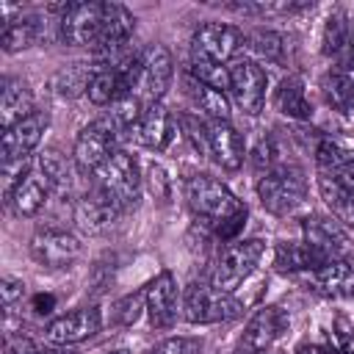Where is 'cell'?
Listing matches in <instances>:
<instances>
[{"label":"cell","instance_id":"10","mask_svg":"<svg viewBox=\"0 0 354 354\" xmlns=\"http://www.w3.org/2000/svg\"><path fill=\"white\" fill-rule=\"evenodd\" d=\"M136 33V17L119 6V3H108L105 8V22L100 28V36L91 47V55L97 64H105V66H113L119 61V55L124 53L127 41L133 39Z\"/></svg>","mask_w":354,"mask_h":354},{"label":"cell","instance_id":"32","mask_svg":"<svg viewBox=\"0 0 354 354\" xmlns=\"http://www.w3.org/2000/svg\"><path fill=\"white\" fill-rule=\"evenodd\" d=\"M348 39H351V30H348V17H346V11L335 8V11L329 14L326 25H324V36H321V53H324V55H337V53H343V50H346Z\"/></svg>","mask_w":354,"mask_h":354},{"label":"cell","instance_id":"31","mask_svg":"<svg viewBox=\"0 0 354 354\" xmlns=\"http://www.w3.org/2000/svg\"><path fill=\"white\" fill-rule=\"evenodd\" d=\"M91 75H94V69H88L86 64H72V66L55 72V77H53V88H55L58 97H64V100H75V97H80V94L88 91Z\"/></svg>","mask_w":354,"mask_h":354},{"label":"cell","instance_id":"19","mask_svg":"<svg viewBox=\"0 0 354 354\" xmlns=\"http://www.w3.org/2000/svg\"><path fill=\"white\" fill-rule=\"evenodd\" d=\"M147 299V315L155 329H169L177 318V282L171 271H160L155 279L147 282L144 288Z\"/></svg>","mask_w":354,"mask_h":354},{"label":"cell","instance_id":"17","mask_svg":"<svg viewBox=\"0 0 354 354\" xmlns=\"http://www.w3.org/2000/svg\"><path fill=\"white\" fill-rule=\"evenodd\" d=\"M285 329H288V313L277 304H266L249 318L241 337V348L249 354H263L285 335Z\"/></svg>","mask_w":354,"mask_h":354},{"label":"cell","instance_id":"9","mask_svg":"<svg viewBox=\"0 0 354 354\" xmlns=\"http://www.w3.org/2000/svg\"><path fill=\"white\" fill-rule=\"evenodd\" d=\"M108 3H69L58 19V36L69 47H94L100 28L105 22Z\"/></svg>","mask_w":354,"mask_h":354},{"label":"cell","instance_id":"23","mask_svg":"<svg viewBox=\"0 0 354 354\" xmlns=\"http://www.w3.org/2000/svg\"><path fill=\"white\" fill-rule=\"evenodd\" d=\"M33 94L25 80L19 77H3V91H0V116H3V130L11 127L14 122L25 119L33 113Z\"/></svg>","mask_w":354,"mask_h":354},{"label":"cell","instance_id":"30","mask_svg":"<svg viewBox=\"0 0 354 354\" xmlns=\"http://www.w3.org/2000/svg\"><path fill=\"white\" fill-rule=\"evenodd\" d=\"M246 50L257 58V61H266V64H282L285 58V39L277 33V30H252L246 33Z\"/></svg>","mask_w":354,"mask_h":354},{"label":"cell","instance_id":"41","mask_svg":"<svg viewBox=\"0 0 354 354\" xmlns=\"http://www.w3.org/2000/svg\"><path fill=\"white\" fill-rule=\"evenodd\" d=\"M199 351H202L199 337H169L155 348H149L147 354H199Z\"/></svg>","mask_w":354,"mask_h":354},{"label":"cell","instance_id":"25","mask_svg":"<svg viewBox=\"0 0 354 354\" xmlns=\"http://www.w3.org/2000/svg\"><path fill=\"white\" fill-rule=\"evenodd\" d=\"M321 266L324 263L307 249L304 241H279L274 249V268L279 274H307Z\"/></svg>","mask_w":354,"mask_h":354},{"label":"cell","instance_id":"43","mask_svg":"<svg viewBox=\"0 0 354 354\" xmlns=\"http://www.w3.org/2000/svg\"><path fill=\"white\" fill-rule=\"evenodd\" d=\"M332 337H335V351L337 354H354V329L346 324V318H337L335 321V329H332Z\"/></svg>","mask_w":354,"mask_h":354},{"label":"cell","instance_id":"21","mask_svg":"<svg viewBox=\"0 0 354 354\" xmlns=\"http://www.w3.org/2000/svg\"><path fill=\"white\" fill-rule=\"evenodd\" d=\"M207 144H210V158L221 169H227V171L241 169L246 147H243L241 133L230 122H207Z\"/></svg>","mask_w":354,"mask_h":354},{"label":"cell","instance_id":"8","mask_svg":"<svg viewBox=\"0 0 354 354\" xmlns=\"http://www.w3.org/2000/svg\"><path fill=\"white\" fill-rule=\"evenodd\" d=\"M83 254V246L80 241L66 232V230H58V227H41L33 232L30 238V257L47 268V271H64V268H72Z\"/></svg>","mask_w":354,"mask_h":354},{"label":"cell","instance_id":"35","mask_svg":"<svg viewBox=\"0 0 354 354\" xmlns=\"http://www.w3.org/2000/svg\"><path fill=\"white\" fill-rule=\"evenodd\" d=\"M86 97H88L94 105H113V102L119 100V83H116V72H113V66L94 69Z\"/></svg>","mask_w":354,"mask_h":354},{"label":"cell","instance_id":"15","mask_svg":"<svg viewBox=\"0 0 354 354\" xmlns=\"http://www.w3.org/2000/svg\"><path fill=\"white\" fill-rule=\"evenodd\" d=\"M171 77H174L171 53L163 44H155V47L147 50V66H144V75H141V80H138V86H136L133 94L147 108H155L166 97V91L171 86Z\"/></svg>","mask_w":354,"mask_h":354},{"label":"cell","instance_id":"29","mask_svg":"<svg viewBox=\"0 0 354 354\" xmlns=\"http://www.w3.org/2000/svg\"><path fill=\"white\" fill-rule=\"evenodd\" d=\"M318 188H321L324 202L332 207V213H335L340 221H346V224L354 227V194L346 191V188H343L332 174H326V171L318 177Z\"/></svg>","mask_w":354,"mask_h":354},{"label":"cell","instance_id":"44","mask_svg":"<svg viewBox=\"0 0 354 354\" xmlns=\"http://www.w3.org/2000/svg\"><path fill=\"white\" fill-rule=\"evenodd\" d=\"M332 177H335L346 191H351V194H354V160H351V163H346L343 169H337Z\"/></svg>","mask_w":354,"mask_h":354},{"label":"cell","instance_id":"42","mask_svg":"<svg viewBox=\"0 0 354 354\" xmlns=\"http://www.w3.org/2000/svg\"><path fill=\"white\" fill-rule=\"evenodd\" d=\"M0 296H3V307H6V313H14V307L22 301V296H25V285H22V279H14V277H3V282H0Z\"/></svg>","mask_w":354,"mask_h":354},{"label":"cell","instance_id":"14","mask_svg":"<svg viewBox=\"0 0 354 354\" xmlns=\"http://www.w3.org/2000/svg\"><path fill=\"white\" fill-rule=\"evenodd\" d=\"M50 127L47 111H33L25 119L14 122L3 130V163H22L30 160V152L41 144L44 130Z\"/></svg>","mask_w":354,"mask_h":354},{"label":"cell","instance_id":"27","mask_svg":"<svg viewBox=\"0 0 354 354\" xmlns=\"http://www.w3.org/2000/svg\"><path fill=\"white\" fill-rule=\"evenodd\" d=\"M185 91H188V97L196 102V108H199L205 116H210V122H230V100H227L224 91H216V88H210V86L194 80L191 75L185 77Z\"/></svg>","mask_w":354,"mask_h":354},{"label":"cell","instance_id":"26","mask_svg":"<svg viewBox=\"0 0 354 354\" xmlns=\"http://www.w3.org/2000/svg\"><path fill=\"white\" fill-rule=\"evenodd\" d=\"M39 33H41V19L36 14H19L14 19H6L0 44L6 53H19V50L33 47Z\"/></svg>","mask_w":354,"mask_h":354},{"label":"cell","instance_id":"47","mask_svg":"<svg viewBox=\"0 0 354 354\" xmlns=\"http://www.w3.org/2000/svg\"><path fill=\"white\" fill-rule=\"evenodd\" d=\"M343 69L346 72H354V33H351V39H348V44L343 50Z\"/></svg>","mask_w":354,"mask_h":354},{"label":"cell","instance_id":"39","mask_svg":"<svg viewBox=\"0 0 354 354\" xmlns=\"http://www.w3.org/2000/svg\"><path fill=\"white\" fill-rule=\"evenodd\" d=\"M147 188H149V194L158 199V202H169V196H171V180H169V171L160 166V163H149V169H147Z\"/></svg>","mask_w":354,"mask_h":354},{"label":"cell","instance_id":"16","mask_svg":"<svg viewBox=\"0 0 354 354\" xmlns=\"http://www.w3.org/2000/svg\"><path fill=\"white\" fill-rule=\"evenodd\" d=\"M100 329H102V315H100V307L91 304V307H77L66 315L53 318L44 329V337L53 346H75L94 337Z\"/></svg>","mask_w":354,"mask_h":354},{"label":"cell","instance_id":"2","mask_svg":"<svg viewBox=\"0 0 354 354\" xmlns=\"http://www.w3.org/2000/svg\"><path fill=\"white\" fill-rule=\"evenodd\" d=\"M185 199L191 213L210 230H216L221 221H227L230 216H235L238 210H243L246 205L216 177L210 174H194L185 180Z\"/></svg>","mask_w":354,"mask_h":354},{"label":"cell","instance_id":"6","mask_svg":"<svg viewBox=\"0 0 354 354\" xmlns=\"http://www.w3.org/2000/svg\"><path fill=\"white\" fill-rule=\"evenodd\" d=\"M116 138H119V130L108 116L94 119L91 124H86L77 133L75 147H72L75 169L83 177H94L105 166V160L116 152Z\"/></svg>","mask_w":354,"mask_h":354},{"label":"cell","instance_id":"40","mask_svg":"<svg viewBox=\"0 0 354 354\" xmlns=\"http://www.w3.org/2000/svg\"><path fill=\"white\" fill-rule=\"evenodd\" d=\"M180 124H183V130H185V138L191 141V147L196 149V152H202V155H210V144H207V124H202L196 116H191V113H183L180 116Z\"/></svg>","mask_w":354,"mask_h":354},{"label":"cell","instance_id":"7","mask_svg":"<svg viewBox=\"0 0 354 354\" xmlns=\"http://www.w3.org/2000/svg\"><path fill=\"white\" fill-rule=\"evenodd\" d=\"M141 169H138V160L124 152V149H116L105 166L94 174V185H100L105 194H111L124 210L136 207L138 199H141Z\"/></svg>","mask_w":354,"mask_h":354},{"label":"cell","instance_id":"4","mask_svg":"<svg viewBox=\"0 0 354 354\" xmlns=\"http://www.w3.org/2000/svg\"><path fill=\"white\" fill-rule=\"evenodd\" d=\"M263 252H266V243L260 238H238L232 243H224L218 249L210 282L224 293L238 290L252 277V271L257 268Z\"/></svg>","mask_w":354,"mask_h":354},{"label":"cell","instance_id":"12","mask_svg":"<svg viewBox=\"0 0 354 354\" xmlns=\"http://www.w3.org/2000/svg\"><path fill=\"white\" fill-rule=\"evenodd\" d=\"M266 86H268V75L266 69L252 61V58H238L230 64V94L235 100V105L249 113L257 116L266 105Z\"/></svg>","mask_w":354,"mask_h":354},{"label":"cell","instance_id":"34","mask_svg":"<svg viewBox=\"0 0 354 354\" xmlns=\"http://www.w3.org/2000/svg\"><path fill=\"white\" fill-rule=\"evenodd\" d=\"M111 111L105 113L113 124H116V130L119 133H124V130H130V127H138L141 124V119H144V113L149 111L136 94H127V97H122V100H116L113 105H108Z\"/></svg>","mask_w":354,"mask_h":354},{"label":"cell","instance_id":"18","mask_svg":"<svg viewBox=\"0 0 354 354\" xmlns=\"http://www.w3.org/2000/svg\"><path fill=\"white\" fill-rule=\"evenodd\" d=\"M122 213H124V207L111 194H105L100 185H91V191L83 199H77V205H75V221L88 235L108 230Z\"/></svg>","mask_w":354,"mask_h":354},{"label":"cell","instance_id":"11","mask_svg":"<svg viewBox=\"0 0 354 354\" xmlns=\"http://www.w3.org/2000/svg\"><path fill=\"white\" fill-rule=\"evenodd\" d=\"M301 241L324 266L332 260H348L351 252L343 227L332 216H321V213L301 218Z\"/></svg>","mask_w":354,"mask_h":354},{"label":"cell","instance_id":"38","mask_svg":"<svg viewBox=\"0 0 354 354\" xmlns=\"http://www.w3.org/2000/svg\"><path fill=\"white\" fill-rule=\"evenodd\" d=\"M141 310H147V299H144V290L138 293H130L124 299H119L113 304V324L116 326H133L141 315Z\"/></svg>","mask_w":354,"mask_h":354},{"label":"cell","instance_id":"1","mask_svg":"<svg viewBox=\"0 0 354 354\" xmlns=\"http://www.w3.org/2000/svg\"><path fill=\"white\" fill-rule=\"evenodd\" d=\"M58 177H61V160H58V155L53 149L41 152L36 160H30L28 171L19 177L14 191L6 196L8 207L14 210V216H19V218L36 216L44 207V202L50 199Z\"/></svg>","mask_w":354,"mask_h":354},{"label":"cell","instance_id":"13","mask_svg":"<svg viewBox=\"0 0 354 354\" xmlns=\"http://www.w3.org/2000/svg\"><path fill=\"white\" fill-rule=\"evenodd\" d=\"M246 36L235 28V25H227V22H205L196 28L194 39H191V53L194 55H202L213 64H227L238 55V50L243 47Z\"/></svg>","mask_w":354,"mask_h":354},{"label":"cell","instance_id":"22","mask_svg":"<svg viewBox=\"0 0 354 354\" xmlns=\"http://www.w3.org/2000/svg\"><path fill=\"white\" fill-rule=\"evenodd\" d=\"M174 133H177L174 116H171L163 105L149 108V111L144 113L141 124H138V141H141L147 149H152V152H163V149L174 141Z\"/></svg>","mask_w":354,"mask_h":354},{"label":"cell","instance_id":"20","mask_svg":"<svg viewBox=\"0 0 354 354\" xmlns=\"http://www.w3.org/2000/svg\"><path fill=\"white\" fill-rule=\"evenodd\" d=\"M310 290L326 299H354V263L351 260H332L315 271L304 274Z\"/></svg>","mask_w":354,"mask_h":354},{"label":"cell","instance_id":"28","mask_svg":"<svg viewBox=\"0 0 354 354\" xmlns=\"http://www.w3.org/2000/svg\"><path fill=\"white\" fill-rule=\"evenodd\" d=\"M321 94L329 108L348 116L354 113V77L348 72H326L321 77Z\"/></svg>","mask_w":354,"mask_h":354},{"label":"cell","instance_id":"48","mask_svg":"<svg viewBox=\"0 0 354 354\" xmlns=\"http://www.w3.org/2000/svg\"><path fill=\"white\" fill-rule=\"evenodd\" d=\"M30 354H75V351L69 346H44V348L36 346V351H30Z\"/></svg>","mask_w":354,"mask_h":354},{"label":"cell","instance_id":"45","mask_svg":"<svg viewBox=\"0 0 354 354\" xmlns=\"http://www.w3.org/2000/svg\"><path fill=\"white\" fill-rule=\"evenodd\" d=\"M296 354H337L332 346H318V343H301Z\"/></svg>","mask_w":354,"mask_h":354},{"label":"cell","instance_id":"37","mask_svg":"<svg viewBox=\"0 0 354 354\" xmlns=\"http://www.w3.org/2000/svg\"><path fill=\"white\" fill-rule=\"evenodd\" d=\"M249 160H252V169L260 171V174H268L271 169H277V166L282 163V160H279V144H277V138H274V136H263V138L254 144Z\"/></svg>","mask_w":354,"mask_h":354},{"label":"cell","instance_id":"36","mask_svg":"<svg viewBox=\"0 0 354 354\" xmlns=\"http://www.w3.org/2000/svg\"><path fill=\"white\" fill-rule=\"evenodd\" d=\"M315 160H318V166H321L326 174H335L337 169H343L346 163H351L354 155H351V149L343 147L340 141H335V138H321L318 147H315Z\"/></svg>","mask_w":354,"mask_h":354},{"label":"cell","instance_id":"46","mask_svg":"<svg viewBox=\"0 0 354 354\" xmlns=\"http://www.w3.org/2000/svg\"><path fill=\"white\" fill-rule=\"evenodd\" d=\"M53 304H55L53 296H33V310H36L39 315H47V313L53 310Z\"/></svg>","mask_w":354,"mask_h":354},{"label":"cell","instance_id":"5","mask_svg":"<svg viewBox=\"0 0 354 354\" xmlns=\"http://www.w3.org/2000/svg\"><path fill=\"white\" fill-rule=\"evenodd\" d=\"M183 315L188 324H218L241 315V301L218 290L210 279H194L183 293Z\"/></svg>","mask_w":354,"mask_h":354},{"label":"cell","instance_id":"33","mask_svg":"<svg viewBox=\"0 0 354 354\" xmlns=\"http://www.w3.org/2000/svg\"><path fill=\"white\" fill-rule=\"evenodd\" d=\"M188 75L216 91H230V66H221V64H213L202 55H194L191 53V64H188Z\"/></svg>","mask_w":354,"mask_h":354},{"label":"cell","instance_id":"3","mask_svg":"<svg viewBox=\"0 0 354 354\" xmlns=\"http://www.w3.org/2000/svg\"><path fill=\"white\" fill-rule=\"evenodd\" d=\"M307 196V177L296 163H279L257 180V199L271 216L293 213Z\"/></svg>","mask_w":354,"mask_h":354},{"label":"cell","instance_id":"50","mask_svg":"<svg viewBox=\"0 0 354 354\" xmlns=\"http://www.w3.org/2000/svg\"><path fill=\"white\" fill-rule=\"evenodd\" d=\"M235 354H249V351H243V348H241V351H235Z\"/></svg>","mask_w":354,"mask_h":354},{"label":"cell","instance_id":"49","mask_svg":"<svg viewBox=\"0 0 354 354\" xmlns=\"http://www.w3.org/2000/svg\"><path fill=\"white\" fill-rule=\"evenodd\" d=\"M102 354H130V348H108V351H102Z\"/></svg>","mask_w":354,"mask_h":354},{"label":"cell","instance_id":"24","mask_svg":"<svg viewBox=\"0 0 354 354\" xmlns=\"http://www.w3.org/2000/svg\"><path fill=\"white\" fill-rule=\"evenodd\" d=\"M274 105H277L279 113H285L288 119H296V122H307L313 116V105L307 100L304 80L299 75L282 77V83L274 91Z\"/></svg>","mask_w":354,"mask_h":354}]
</instances>
